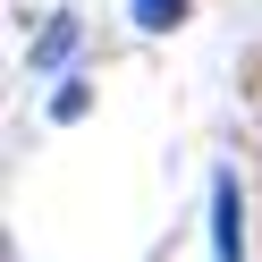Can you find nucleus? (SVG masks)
<instances>
[{
  "instance_id": "obj_1",
  "label": "nucleus",
  "mask_w": 262,
  "mask_h": 262,
  "mask_svg": "<svg viewBox=\"0 0 262 262\" xmlns=\"http://www.w3.org/2000/svg\"><path fill=\"white\" fill-rule=\"evenodd\" d=\"M211 262H245V186H237V169L211 178Z\"/></svg>"
},
{
  "instance_id": "obj_2",
  "label": "nucleus",
  "mask_w": 262,
  "mask_h": 262,
  "mask_svg": "<svg viewBox=\"0 0 262 262\" xmlns=\"http://www.w3.org/2000/svg\"><path fill=\"white\" fill-rule=\"evenodd\" d=\"M76 34H85V26H76V17H51V26H42V34H34V51H26V68H34V76H51V68H68V51H76Z\"/></svg>"
},
{
  "instance_id": "obj_3",
  "label": "nucleus",
  "mask_w": 262,
  "mask_h": 262,
  "mask_svg": "<svg viewBox=\"0 0 262 262\" xmlns=\"http://www.w3.org/2000/svg\"><path fill=\"white\" fill-rule=\"evenodd\" d=\"M127 17H136L144 34H178V26H186V0H127Z\"/></svg>"
},
{
  "instance_id": "obj_4",
  "label": "nucleus",
  "mask_w": 262,
  "mask_h": 262,
  "mask_svg": "<svg viewBox=\"0 0 262 262\" xmlns=\"http://www.w3.org/2000/svg\"><path fill=\"white\" fill-rule=\"evenodd\" d=\"M85 110H93V85H85V76H68V85L51 93V119H59V127H76Z\"/></svg>"
}]
</instances>
